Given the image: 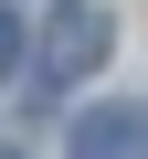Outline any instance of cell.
<instances>
[{
    "label": "cell",
    "mask_w": 148,
    "mask_h": 159,
    "mask_svg": "<svg viewBox=\"0 0 148 159\" xmlns=\"http://www.w3.org/2000/svg\"><path fill=\"white\" fill-rule=\"evenodd\" d=\"M106 53H116V21H106V0H63V11L42 21V74H53V85H85Z\"/></svg>",
    "instance_id": "1"
},
{
    "label": "cell",
    "mask_w": 148,
    "mask_h": 159,
    "mask_svg": "<svg viewBox=\"0 0 148 159\" xmlns=\"http://www.w3.org/2000/svg\"><path fill=\"white\" fill-rule=\"evenodd\" d=\"M63 159H148V106H137V96H106V106H85Z\"/></svg>",
    "instance_id": "2"
},
{
    "label": "cell",
    "mask_w": 148,
    "mask_h": 159,
    "mask_svg": "<svg viewBox=\"0 0 148 159\" xmlns=\"http://www.w3.org/2000/svg\"><path fill=\"white\" fill-rule=\"evenodd\" d=\"M0 74H21V11L0 0Z\"/></svg>",
    "instance_id": "3"
},
{
    "label": "cell",
    "mask_w": 148,
    "mask_h": 159,
    "mask_svg": "<svg viewBox=\"0 0 148 159\" xmlns=\"http://www.w3.org/2000/svg\"><path fill=\"white\" fill-rule=\"evenodd\" d=\"M0 159H21V148H0Z\"/></svg>",
    "instance_id": "4"
}]
</instances>
